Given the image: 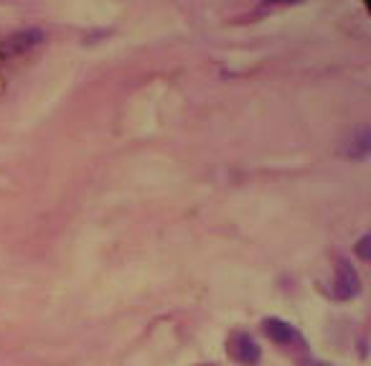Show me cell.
<instances>
[{
    "instance_id": "1",
    "label": "cell",
    "mask_w": 371,
    "mask_h": 366,
    "mask_svg": "<svg viewBox=\"0 0 371 366\" xmlns=\"http://www.w3.org/2000/svg\"><path fill=\"white\" fill-rule=\"evenodd\" d=\"M361 293V277H358L356 268L351 265L346 257L336 260V280L330 285V298L333 300H351Z\"/></svg>"
},
{
    "instance_id": "2",
    "label": "cell",
    "mask_w": 371,
    "mask_h": 366,
    "mask_svg": "<svg viewBox=\"0 0 371 366\" xmlns=\"http://www.w3.org/2000/svg\"><path fill=\"white\" fill-rule=\"evenodd\" d=\"M226 351H229L231 359L242 366H257L259 359H262V349H259V344L245 331L231 333L229 341H226Z\"/></svg>"
},
{
    "instance_id": "3",
    "label": "cell",
    "mask_w": 371,
    "mask_h": 366,
    "mask_svg": "<svg viewBox=\"0 0 371 366\" xmlns=\"http://www.w3.org/2000/svg\"><path fill=\"white\" fill-rule=\"evenodd\" d=\"M262 331L267 333L270 341H275V344L282 346V349H303V346H305L300 331H298L293 323L282 321V318H267L265 323H262Z\"/></svg>"
},
{
    "instance_id": "4",
    "label": "cell",
    "mask_w": 371,
    "mask_h": 366,
    "mask_svg": "<svg viewBox=\"0 0 371 366\" xmlns=\"http://www.w3.org/2000/svg\"><path fill=\"white\" fill-rule=\"evenodd\" d=\"M43 41H46V34H43L41 29L15 31V34L8 36L6 43H3V54H6V57H23V54H31L34 49H38Z\"/></svg>"
},
{
    "instance_id": "5",
    "label": "cell",
    "mask_w": 371,
    "mask_h": 366,
    "mask_svg": "<svg viewBox=\"0 0 371 366\" xmlns=\"http://www.w3.org/2000/svg\"><path fill=\"white\" fill-rule=\"evenodd\" d=\"M369 150H371V135L366 125H358L341 145V155L349 158V161H364L366 155H369Z\"/></svg>"
},
{
    "instance_id": "6",
    "label": "cell",
    "mask_w": 371,
    "mask_h": 366,
    "mask_svg": "<svg viewBox=\"0 0 371 366\" xmlns=\"http://www.w3.org/2000/svg\"><path fill=\"white\" fill-rule=\"evenodd\" d=\"M369 247H371V237H369V234H364V237L358 240V244H356V254L361 257V260H369V257H371Z\"/></svg>"
}]
</instances>
